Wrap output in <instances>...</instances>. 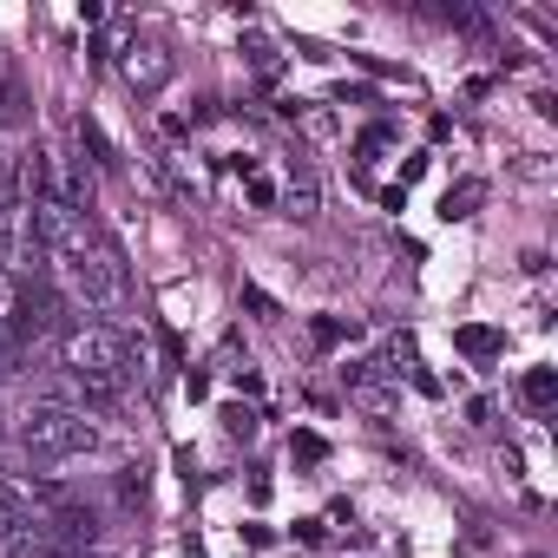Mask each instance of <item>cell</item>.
Here are the masks:
<instances>
[{"label": "cell", "instance_id": "6da1fadb", "mask_svg": "<svg viewBox=\"0 0 558 558\" xmlns=\"http://www.w3.org/2000/svg\"><path fill=\"white\" fill-rule=\"evenodd\" d=\"M60 355H66V368L86 381V395H112V388L132 375V362H138L132 336L112 329V323H73V329L60 336Z\"/></svg>", "mask_w": 558, "mask_h": 558}, {"label": "cell", "instance_id": "7a4b0ae2", "mask_svg": "<svg viewBox=\"0 0 558 558\" xmlns=\"http://www.w3.org/2000/svg\"><path fill=\"white\" fill-rule=\"evenodd\" d=\"M93 440H99V427L80 408H60V401H40L21 421V453L27 460H66V453H86Z\"/></svg>", "mask_w": 558, "mask_h": 558}, {"label": "cell", "instance_id": "3957f363", "mask_svg": "<svg viewBox=\"0 0 558 558\" xmlns=\"http://www.w3.org/2000/svg\"><path fill=\"white\" fill-rule=\"evenodd\" d=\"M0 276H8V283L47 276V250H40V230H34V204H21V197L0 204Z\"/></svg>", "mask_w": 558, "mask_h": 558}, {"label": "cell", "instance_id": "277c9868", "mask_svg": "<svg viewBox=\"0 0 558 558\" xmlns=\"http://www.w3.org/2000/svg\"><path fill=\"white\" fill-rule=\"evenodd\" d=\"M0 323H8V336L27 349L34 336L60 329V290L47 283V276H27V283H8V310H0Z\"/></svg>", "mask_w": 558, "mask_h": 558}, {"label": "cell", "instance_id": "5b68a950", "mask_svg": "<svg viewBox=\"0 0 558 558\" xmlns=\"http://www.w3.org/2000/svg\"><path fill=\"white\" fill-rule=\"evenodd\" d=\"M178 73V60H171V47L165 40H151V34H132L125 40V80H132V93H165V80Z\"/></svg>", "mask_w": 558, "mask_h": 558}, {"label": "cell", "instance_id": "8992f818", "mask_svg": "<svg viewBox=\"0 0 558 558\" xmlns=\"http://www.w3.org/2000/svg\"><path fill=\"white\" fill-rule=\"evenodd\" d=\"M342 375H349V388H355V401H362L368 414H388V408H395L388 368H381V362H355V368H342Z\"/></svg>", "mask_w": 558, "mask_h": 558}, {"label": "cell", "instance_id": "52a82bcc", "mask_svg": "<svg viewBox=\"0 0 558 558\" xmlns=\"http://www.w3.org/2000/svg\"><path fill=\"white\" fill-rule=\"evenodd\" d=\"M480 204H486V184H480V178H460V184H447V197H440V217H447V223H466Z\"/></svg>", "mask_w": 558, "mask_h": 558}, {"label": "cell", "instance_id": "ba28073f", "mask_svg": "<svg viewBox=\"0 0 558 558\" xmlns=\"http://www.w3.org/2000/svg\"><path fill=\"white\" fill-rule=\"evenodd\" d=\"M0 125H27V86H21V73L8 66V86H0Z\"/></svg>", "mask_w": 558, "mask_h": 558}, {"label": "cell", "instance_id": "9c48e42d", "mask_svg": "<svg viewBox=\"0 0 558 558\" xmlns=\"http://www.w3.org/2000/svg\"><path fill=\"white\" fill-rule=\"evenodd\" d=\"M519 395H525V408H551V401H558V375H551V368H532V375L519 381Z\"/></svg>", "mask_w": 558, "mask_h": 558}, {"label": "cell", "instance_id": "30bf717a", "mask_svg": "<svg viewBox=\"0 0 558 558\" xmlns=\"http://www.w3.org/2000/svg\"><path fill=\"white\" fill-rule=\"evenodd\" d=\"M453 342H460V355H473V362H493V355H499V336H493V329H460Z\"/></svg>", "mask_w": 558, "mask_h": 558}, {"label": "cell", "instance_id": "8fae6325", "mask_svg": "<svg viewBox=\"0 0 558 558\" xmlns=\"http://www.w3.org/2000/svg\"><path fill=\"white\" fill-rule=\"evenodd\" d=\"M290 217H316V178H310V171L290 184Z\"/></svg>", "mask_w": 558, "mask_h": 558}, {"label": "cell", "instance_id": "7c38bea8", "mask_svg": "<svg viewBox=\"0 0 558 558\" xmlns=\"http://www.w3.org/2000/svg\"><path fill=\"white\" fill-rule=\"evenodd\" d=\"M223 434L230 440H250L256 434V408H223Z\"/></svg>", "mask_w": 558, "mask_h": 558}, {"label": "cell", "instance_id": "4fadbf2b", "mask_svg": "<svg viewBox=\"0 0 558 558\" xmlns=\"http://www.w3.org/2000/svg\"><path fill=\"white\" fill-rule=\"evenodd\" d=\"M21 355H27V349L8 336V323H0V375H14V368H21Z\"/></svg>", "mask_w": 558, "mask_h": 558}, {"label": "cell", "instance_id": "5bb4252c", "mask_svg": "<svg viewBox=\"0 0 558 558\" xmlns=\"http://www.w3.org/2000/svg\"><path fill=\"white\" fill-rule=\"evenodd\" d=\"M290 453H296V460H303V466H316V460H323V453H329V447H323V440H316V434H296V440H290Z\"/></svg>", "mask_w": 558, "mask_h": 558}, {"label": "cell", "instance_id": "9a60e30c", "mask_svg": "<svg viewBox=\"0 0 558 558\" xmlns=\"http://www.w3.org/2000/svg\"><path fill=\"white\" fill-rule=\"evenodd\" d=\"M250 66L269 80V73H276V47H269V40H250Z\"/></svg>", "mask_w": 558, "mask_h": 558}, {"label": "cell", "instance_id": "2e32d148", "mask_svg": "<svg viewBox=\"0 0 558 558\" xmlns=\"http://www.w3.org/2000/svg\"><path fill=\"white\" fill-rule=\"evenodd\" d=\"M342 336H349V329H342V323H336V316H323V323H316V342H323V349H336V342H342Z\"/></svg>", "mask_w": 558, "mask_h": 558}, {"label": "cell", "instance_id": "e0dca14e", "mask_svg": "<svg viewBox=\"0 0 558 558\" xmlns=\"http://www.w3.org/2000/svg\"><path fill=\"white\" fill-rule=\"evenodd\" d=\"M14 197V151H0V204Z\"/></svg>", "mask_w": 558, "mask_h": 558}, {"label": "cell", "instance_id": "ac0fdd59", "mask_svg": "<svg viewBox=\"0 0 558 558\" xmlns=\"http://www.w3.org/2000/svg\"><path fill=\"white\" fill-rule=\"evenodd\" d=\"M0 421H8V414H0Z\"/></svg>", "mask_w": 558, "mask_h": 558}, {"label": "cell", "instance_id": "d6986e66", "mask_svg": "<svg viewBox=\"0 0 558 558\" xmlns=\"http://www.w3.org/2000/svg\"><path fill=\"white\" fill-rule=\"evenodd\" d=\"M80 558H86V551H80Z\"/></svg>", "mask_w": 558, "mask_h": 558}]
</instances>
